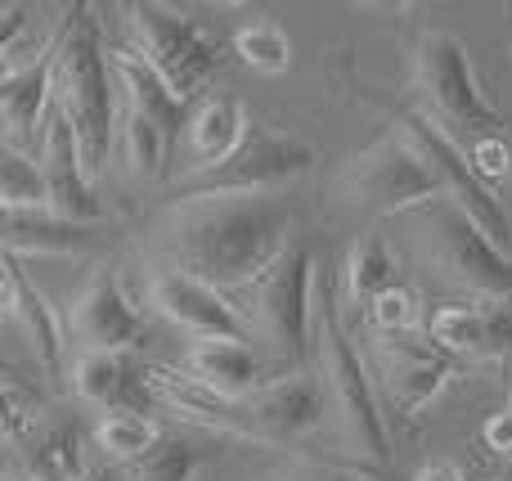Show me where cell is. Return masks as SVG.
<instances>
[{"instance_id": "cell-34", "label": "cell", "mask_w": 512, "mask_h": 481, "mask_svg": "<svg viewBox=\"0 0 512 481\" xmlns=\"http://www.w3.org/2000/svg\"><path fill=\"white\" fill-rule=\"evenodd\" d=\"M481 446H486L495 459H512V396H508L504 410L490 414V419L481 423Z\"/></svg>"}, {"instance_id": "cell-25", "label": "cell", "mask_w": 512, "mask_h": 481, "mask_svg": "<svg viewBox=\"0 0 512 481\" xmlns=\"http://www.w3.org/2000/svg\"><path fill=\"white\" fill-rule=\"evenodd\" d=\"M396 257H391L387 239L382 234H369V239H360L351 248V257H346V297H351L355 306H369L373 297H382L387 288H396Z\"/></svg>"}, {"instance_id": "cell-7", "label": "cell", "mask_w": 512, "mask_h": 481, "mask_svg": "<svg viewBox=\"0 0 512 481\" xmlns=\"http://www.w3.org/2000/svg\"><path fill=\"white\" fill-rule=\"evenodd\" d=\"M315 288L319 252L306 234H297L292 248L252 284V329L297 374H306V365H315Z\"/></svg>"}, {"instance_id": "cell-31", "label": "cell", "mask_w": 512, "mask_h": 481, "mask_svg": "<svg viewBox=\"0 0 512 481\" xmlns=\"http://www.w3.org/2000/svg\"><path fill=\"white\" fill-rule=\"evenodd\" d=\"M252 481H382L369 473H355L346 464H328V459H310V455H292L283 464H270L265 473H256Z\"/></svg>"}, {"instance_id": "cell-18", "label": "cell", "mask_w": 512, "mask_h": 481, "mask_svg": "<svg viewBox=\"0 0 512 481\" xmlns=\"http://www.w3.org/2000/svg\"><path fill=\"white\" fill-rule=\"evenodd\" d=\"M45 176V194H50V212L63 216V221L90 225L99 216V194H95V176L86 167V153H81V140L72 131L68 113L54 104L50 126H45V144L41 158H36Z\"/></svg>"}, {"instance_id": "cell-5", "label": "cell", "mask_w": 512, "mask_h": 481, "mask_svg": "<svg viewBox=\"0 0 512 481\" xmlns=\"http://www.w3.org/2000/svg\"><path fill=\"white\" fill-rule=\"evenodd\" d=\"M117 86H122V162L135 180H158L180 162V135L189 126V104L140 59L135 50L113 54Z\"/></svg>"}, {"instance_id": "cell-2", "label": "cell", "mask_w": 512, "mask_h": 481, "mask_svg": "<svg viewBox=\"0 0 512 481\" xmlns=\"http://www.w3.org/2000/svg\"><path fill=\"white\" fill-rule=\"evenodd\" d=\"M315 378L324 383L328 414L342 428V441L373 468H391V437L387 419H382L373 378L364 369L360 351L351 342L342 311H337V284L328 257L319 266V288H315Z\"/></svg>"}, {"instance_id": "cell-35", "label": "cell", "mask_w": 512, "mask_h": 481, "mask_svg": "<svg viewBox=\"0 0 512 481\" xmlns=\"http://www.w3.org/2000/svg\"><path fill=\"white\" fill-rule=\"evenodd\" d=\"M81 481H131V473H126L122 464H108V459H104V464H95Z\"/></svg>"}, {"instance_id": "cell-3", "label": "cell", "mask_w": 512, "mask_h": 481, "mask_svg": "<svg viewBox=\"0 0 512 481\" xmlns=\"http://www.w3.org/2000/svg\"><path fill=\"white\" fill-rule=\"evenodd\" d=\"M113 54L90 5H72L59 18V108L68 113L81 140L90 176H104L117 149V95H113Z\"/></svg>"}, {"instance_id": "cell-8", "label": "cell", "mask_w": 512, "mask_h": 481, "mask_svg": "<svg viewBox=\"0 0 512 481\" xmlns=\"http://www.w3.org/2000/svg\"><path fill=\"white\" fill-rule=\"evenodd\" d=\"M131 14V32H135V54L176 90L180 99L203 95L216 81V72L225 68V41L216 27H207L203 18L185 14L171 5H126Z\"/></svg>"}, {"instance_id": "cell-20", "label": "cell", "mask_w": 512, "mask_h": 481, "mask_svg": "<svg viewBox=\"0 0 512 481\" xmlns=\"http://www.w3.org/2000/svg\"><path fill=\"white\" fill-rule=\"evenodd\" d=\"M0 311L5 320H14L18 329L32 342V356L45 374H63V356H68V342H63V320L45 293L27 279V270L18 266L14 252H5V284H0Z\"/></svg>"}, {"instance_id": "cell-11", "label": "cell", "mask_w": 512, "mask_h": 481, "mask_svg": "<svg viewBox=\"0 0 512 481\" xmlns=\"http://www.w3.org/2000/svg\"><path fill=\"white\" fill-rule=\"evenodd\" d=\"M346 189H351L355 203L378 216H400V212L414 216V212H423L427 203L445 198L441 180L432 176V167L418 158V149L400 131H387L378 144H369V149L351 162Z\"/></svg>"}, {"instance_id": "cell-15", "label": "cell", "mask_w": 512, "mask_h": 481, "mask_svg": "<svg viewBox=\"0 0 512 481\" xmlns=\"http://www.w3.org/2000/svg\"><path fill=\"white\" fill-rule=\"evenodd\" d=\"M68 333L86 351H131L144 342V320L113 266L90 270V279L77 288L68 306Z\"/></svg>"}, {"instance_id": "cell-10", "label": "cell", "mask_w": 512, "mask_h": 481, "mask_svg": "<svg viewBox=\"0 0 512 481\" xmlns=\"http://www.w3.org/2000/svg\"><path fill=\"white\" fill-rule=\"evenodd\" d=\"M319 162L315 144L301 140L292 131H274L265 122L248 126V140L234 149L230 162H221L216 171L194 180H180L176 198H216V194H283L288 185H297L301 176H310Z\"/></svg>"}, {"instance_id": "cell-36", "label": "cell", "mask_w": 512, "mask_h": 481, "mask_svg": "<svg viewBox=\"0 0 512 481\" xmlns=\"http://www.w3.org/2000/svg\"><path fill=\"white\" fill-rule=\"evenodd\" d=\"M414 481H463V473H459L454 464H427Z\"/></svg>"}, {"instance_id": "cell-32", "label": "cell", "mask_w": 512, "mask_h": 481, "mask_svg": "<svg viewBox=\"0 0 512 481\" xmlns=\"http://www.w3.org/2000/svg\"><path fill=\"white\" fill-rule=\"evenodd\" d=\"M463 149H468V162L481 185L495 189L499 180H512V135H477Z\"/></svg>"}, {"instance_id": "cell-12", "label": "cell", "mask_w": 512, "mask_h": 481, "mask_svg": "<svg viewBox=\"0 0 512 481\" xmlns=\"http://www.w3.org/2000/svg\"><path fill=\"white\" fill-rule=\"evenodd\" d=\"M59 104V41L36 59H23L18 68L0 72V135L5 153L18 158H41L45 126Z\"/></svg>"}, {"instance_id": "cell-26", "label": "cell", "mask_w": 512, "mask_h": 481, "mask_svg": "<svg viewBox=\"0 0 512 481\" xmlns=\"http://www.w3.org/2000/svg\"><path fill=\"white\" fill-rule=\"evenodd\" d=\"M167 437L153 419L144 414H104V423L95 428V441L104 450L108 464H122V468H135L153 455V446Z\"/></svg>"}, {"instance_id": "cell-14", "label": "cell", "mask_w": 512, "mask_h": 481, "mask_svg": "<svg viewBox=\"0 0 512 481\" xmlns=\"http://www.w3.org/2000/svg\"><path fill=\"white\" fill-rule=\"evenodd\" d=\"M378 360V378L387 387L391 405H396L400 423H414L436 396L445 392V383L454 378V356H445L432 338H378L373 347Z\"/></svg>"}, {"instance_id": "cell-13", "label": "cell", "mask_w": 512, "mask_h": 481, "mask_svg": "<svg viewBox=\"0 0 512 481\" xmlns=\"http://www.w3.org/2000/svg\"><path fill=\"white\" fill-rule=\"evenodd\" d=\"M149 306L162 315L167 324L194 333L198 342L207 338H230V342H248L252 320L221 293V288L203 284V279L185 275V270L167 266L153 270L149 279Z\"/></svg>"}, {"instance_id": "cell-28", "label": "cell", "mask_w": 512, "mask_h": 481, "mask_svg": "<svg viewBox=\"0 0 512 481\" xmlns=\"http://www.w3.org/2000/svg\"><path fill=\"white\" fill-rule=\"evenodd\" d=\"M234 54L256 72H288L292 68V36L274 18H252L230 36Z\"/></svg>"}, {"instance_id": "cell-16", "label": "cell", "mask_w": 512, "mask_h": 481, "mask_svg": "<svg viewBox=\"0 0 512 481\" xmlns=\"http://www.w3.org/2000/svg\"><path fill=\"white\" fill-rule=\"evenodd\" d=\"M243 405V419H248L252 437L261 446H283V441H301L324 423L328 414V396L324 383L315 374H283L270 378L261 392H252Z\"/></svg>"}, {"instance_id": "cell-24", "label": "cell", "mask_w": 512, "mask_h": 481, "mask_svg": "<svg viewBox=\"0 0 512 481\" xmlns=\"http://www.w3.org/2000/svg\"><path fill=\"white\" fill-rule=\"evenodd\" d=\"M27 481H81L90 473L81 459V432L72 423H36L23 441Z\"/></svg>"}, {"instance_id": "cell-30", "label": "cell", "mask_w": 512, "mask_h": 481, "mask_svg": "<svg viewBox=\"0 0 512 481\" xmlns=\"http://www.w3.org/2000/svg\"><path fill=\"white\" fill-rule=\"evenodd\" d=\"M369 324L378 338H405V333H414V324H418V297L409 293L405 284L387 288L382 297L369 302Z\"/></svg>"}, {"instance_id": "cell-6", "label": "cell", "mask_w": 512, "mask_h": 481, "mask_svg": "<svg viewBox=\"0 0 512 481\" xmlns=\"http://www.w3.org/2000/svg\"><path fill=\"white\" fill-rule=\"evenodd\" d=\"M342 77H346V86L355 90V99L382 108V113L396 122V131L405 135L409 144H414L418 158H423L427 167H432V176L441 180L445 198H454V203H459L468 216H477V221L486 225L490 239H495L499 248L508 252V216H504V203L495 198V189L477 180V171H472V162H468V149H463V144L454 140V135L445 131L441 122H436V117H427L418 104H409V99H391L387 90L364 86V81L355 77L351 68H346Z\"/></svg>"}, {"instance_id": "cell-22", "label": "cell", "mask_w": 512, "mask_h": 481, "mask_svg": "<svg viewBox=\"0 0 512 481\" xmlns=\"http://www.w3.org/2000/svg\"><path fill=\"white\" fill-rule=\"evenodd\" d=\"M95 248H99L95 225L63 221L50 207L5 212V252H14V257H86Z\"/></svg>"}, {"instance_id": "cell-21", "label": "cell", "mask_w": 512, "mask_h": 481, "mask_svg": "<svg viewBox=\"0 0 512 481\" xmlns=\"http://www.w3.org/2000/svg\"><path fill=\"white\" fill-rule=\"evenodd\" d=\"M248 126V113L234 95H203L185 126V176L180 180L207 176L221 162H230L234 149L248 140Z\"/></svg>"}, {"instance_id": "cell-29", "label": "cell", "mask_w": 512, "mask_h": 481, "mask_svg": "<svg viewBox=\"0 0 512 481\" xmlns=\"http://www.w3.org/2000/svg\"><path fill=\"white\" fill-rule=\"evenodd\" d=\"M0 203L5 212H23V207H50V194H45V176L32 158H18V153H5L0 162Z\"/></svg>"}, {"instance_id": "cell-17", "label": "cell", "mask_w": 512, "mask_h": 481, "mask_svg": "<svg viewBox=\"0 0 512 481\" xmlns=\"http://www.w3.org/2000/svg\"><path fill=\"white\" fill-rule=\"evenodd\" d=\"M72 392L104 414H162L149 365L131 351H81L72 360Z\"/></svg>"}, {"instance_id": "cell-33", "label": "cell", "mask_w": 512, "mask_h": 481, "mask_svg": "<svg viewBox=\"0 0 512 481\" xmlns=\"http://www.w3.org/2000/svg\"><path fill=\"white\" fill-rule=\"evenodd\" d=\"M36 410H41V396L23 392L18 378H5V441L9 446L27 441V432L36 428Z\"/></svg>"}, {"instance_id": "cell-1", "label": "cell", "mask_w": 512, "mask_h": 481, "mask_svg": "<svg viewBox=\"0 0 512 481\" xmlns=\"http://www.w3.org/2000/svg\"><path fill=\"white\" fill-rule=\"evenodd\" d=\"M297 212L283 194L176 198L158 225L167 261L212 288H252L292 248Z\"/></svg>"}, {"instance_id": "cell-37", "label": "cell", "mask_w": 512, "mask_h": 481, "mask_svg": "<svg viewBox=\"0 0 512 481\" xmlns=\"http://www.w3.org/2000/svg\"><path fill=\"white\" fill-rule=\"evenodd\" d=\"M508 59H512V32H508Z\"/></svg>"}, {"instance_id": "cell-9", "label": "cell", "mask_w": 512, "mask_h": 481, "mask_svg": "<svg viewBox=\"0 0 512 481\" xmlns=\"http://www.w3.org/2000/svg\"><path fill=\"white\" fill-rule=\"evenodd\" d=\"M414 225L423 252L450 284L477 293L481 302L512 306V257L490 239L477 216H468L454 198H436L423 212H414Z\"/></svg>"}, {"instance_id": "cell-4", "label": "cell", "mask_w": 512, "mask_h": 481, "mask_svg": "<svg viewBox=\"0 0 512 481\" xmlns=\"http://www.w3.org/2000/svg\"><path fill=\"white\" fill-rule=\"evenodd\" d=\"M414 95L427 117L445 126L454 140H477V135H512V122L486 99L472 68V50L454 32H423L414 41Z\"/></svg>"}, {"instance_id": "cell-19", "label": "cell", "mask_w": 512, "mask_h": 481, "mask_svg": "<svg viewBox=\"0 0 512 481\" xmlns=\"http://www.w3.org/2000/svg\"><path fill=\"white\" fill-rule=\"evenodd\" d=\"M427 338L454 360H486L512 351V306L504 302H450L427 320Z\"/></svg>"}, {"instance_id": "cell-27", "label": "cell", "mask_w": 512, "mask_h": 481, "mask_svg": "<svg viewBox=\"0 0 512 481\" xmlns=\"http://www.w3.org/2000/svg\"><path fill=\"white\" fill-rule=\"evenodd\" d=\"M207 459H212V450H207L203 441L167 432V437L153 446V455L131 468V481H194Z\"/></svg>"}, {"instance_id": "cell-23", "label": "cell", "mask_w": 512, "mask_h": 481, "mask_svg": "<svg viewBox=\"0 0 512 481\" xmlns=\"http://www.w3.org/2000/svg\"><path fill=\"white\" fill-rule=\"evenodd\" d=\"M185 374L194 383H203L207 392L225 396V401H248L252 392L265 387V369L252 356V347L248 342H230V338L194 342L185 351Z\"/></svg>"}]
</instances>
